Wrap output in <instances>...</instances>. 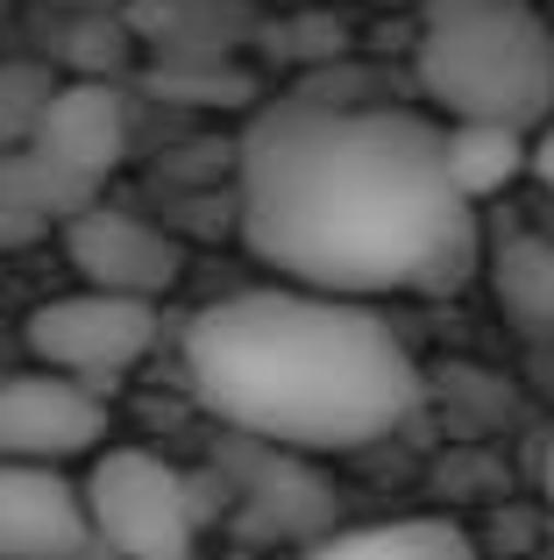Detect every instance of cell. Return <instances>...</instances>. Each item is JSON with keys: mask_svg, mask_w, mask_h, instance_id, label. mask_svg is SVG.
I'll return each instance as SVG.
<instances>
[{"mask_svg": "<svg viewBox=\"0 0 554 560\" xmlns=\"http://www.w3.org/2000/svg\"><path fill=\"white\" fill-rule=\"evenodd\" d=\"M242 242L264 270L342 299H448L484 270V220L419 107L285 93L242 128Z\"/></svg>", "mask_w": 554, "mask_h": 560, "instance_id": "cell-1", "label": "cell"}, {"mask_svg": "<svg viewBox=\"0 0 554 560\" xmlns=\"http://www.w3.org/2000/svg\"><path fill=\"white\" fill-rule=\"evenodd\" d=\"M185 390L228 433L348 454L419 411V362L377 299L277 277L264 291L207 305L185 327Z\"/></svg>", "mask_w": 554, "mask_h": 560, "instance_id": "cell-2", "label": "cell"}, {"mask_svg": "<svg viewBox=\"0 0 554 560\" xmlns=\"http://www.w3.org/2000/svg\"><path fill=\"white\" fill-rule=\"evenodd\" d=\"M413 79L441 121L541 128L554 114V28L533 0H427Z\"/></svg>", "mask_w": 554, "mask_h": 560, "instance_id": "cell-3", "label": "cell"}, {"mask_svg": "<svg viewBox=\"0 0 554 560\" xmlns=\"http://www.w3.org/2000/svg\"><path fill=\"white\" fill-rule=\"evenodd\" d=\"M85 518L107 560H199L207 482L150 447L85 454Z\"/></svg>", "mask_w": 554, "mask_h": 560, "instance_id": "cell-4", "label": "cell"}, {"mask_svg": "<svg viewBox=\"0 0 554 560\" xmlns=\"http://www.w3.org/2000/svg\"><path fill=\"white\" fill-rule=\"evenodd\" d=\"M157 299H128V291H107V284H79L65 299L36 305L22 327L28 355L43 370H65L79 383H107V376H128L142 355L157 348Z\"/></svg>", "mask_w": 554, "mask_h": 560, "instance_id": "cell-5", "label": "cell"}, {"mask_svg": "<svg viewBox=\"0 0 554 560\" xmlns=\"http://www.w3.org/2000/svg\"><path fill=\"white\" fill-rule=\"evenodd\" d=\"M228 511L250 525L256 539H285V547H313L334 533V490L320 482L313 454L285 447V440H256V433H228L221 462H213Z\"/></svg>", "mask_w": 554, "mask_h": 560, "instance_id": "cell-6", "label": "cell"}, {"mask_svg": "<svg viewBox=\"0 0 554 560\" xmlns=\"http://www.w3.org/2000/svg\"><path fill=\"white\" fill-rule=\"evenodd\" d=\"M107 447V397L100 383H79L65 370H14L0 376V462H85Z\"/></svg>", "mask_w": 554, "mask_h": 560, "instance_id": "cell-7", "label": "cell"}, {"mask_svg": "<svg viewBox=\"0 0 554 560\" xmlns=\"http://www.w3.org/2000/svg\"><path fill=\"white\" fill-rule=\"evenodd\" d=\"M57 234H65V256L85 284L128 291V299H164L185 277V248L157 220H142L136 206H114L107 191H93Z\"/></svg>", "mask_w": 554, "mask_h": 560, "instance_id": "cell-8", "label": "cell"}, {"mask_svg": "<svg viewBox=\"0 0 554 560\" xmlns=\"http://www.w3.org/2000/svg\"><path fill=\"white\" fill-rule=\"evenodd\" d=\"M0 560H107L85 490L57 462H0Z\"/></svg>", "mask_w": 554, "mask_h": 560, "instance_id": "cell-9", "label": "cell"}, {"mask_svg": "<svg viewBox=\"0 0 554 560\" xmlns=\"http://www.w3.org/2000/svg\"><path fill=\"white\" fill-rule=\"evenodd\" d=\"M28 142L43 156H57L65 171H79L85 185H107L128 156V107L100 79H57L36 128H28Z\"/></svg>", "mask_w": 554, "mask_h": 560, "instance_id": "cell-10", "label": "cell"}, {"mask_svg": "<svg viewBox=\"0 0 554 560\" xmlns=\"http://www.w3.org/2000/svg\"><path fill=\"white\" fill-rule=\"evenodd\" d=\"M93 191H107V185H85L79 171L43 156L36 142H8L0 150V248H22L36 234L65 228Z\"/></svg>", "mask_w": 554, "mask_h": 560, "instance_id": "cell-11", "label": "cell"}, {"mask_svg": "<svg viewBox=\"0 0 554 560\" xmlns=\"http://www.w3.org/2000/svg\"><path fill=\"white\" fill-rule=\"evenodd\" d=\"M305 560H476V547L448 518H391V525H356V533L313 539Z\"/></svg>", "mask_w": 554, "mask_h": 560, "instance_id": "cell-12", "label": "cell"}, {"mask_svg": "<svg viewBox=\"0 0 554 560\" xmlns=\"http://www.w3.org/2000/svg\"><path fill=\"white\" fill-rule=\"evenodd\" d=\"M527 136L533 128H512V121H448V171H455V185L476 206L498 199L505 185H519L527 178Z\"/></svg>", "mask_w": 554, "mask_h": 560, "instance_id": "cell-13", "label": "cell"}, {"mask_svg": "<svg viewBox=\"0 0 554 560\" xmlns=\"http://www.w3.org/2000/svg\"><path fill=\"white\" fill-rule=\"evenodd\" d=\"M498 305L533 334H554V234H505L490 248Z\"/></svg>", "mask_w": 554, "mask_h": 560, "instance_id": "cell-14", "label": "cell"}, {"mask_svg": "<svg viewBox=\"0 0 554 560\" xmlns=\"http://www.w3.org/2000/svg\"><path fill=\"white\" fill-rule=\"evenodd\" d=\"M50 85L57 79L43 65H0V150H8V142H28V128H36Z\"/></svg>", "mask_w": 554, "mask_h": 560, "instance_id": "cell-15", "label": "cell"}, {"mask_svg": "<svg viewBox=\"0 0 554 560\" xmlns=\"http://www.w3.org/2000/svg\"><path fill=\"white\" fill-rule=\"evenodd\" d=\"M527 178L541 185V191H554V114L527 136Z\"/></svg>", "mask_w": 554, "mask_h": 560, "instance_id": "cell-16", "label": "cell"}, {"mask_svg": "<svg viewBox=\"0 0 554 560\" xmlns=\"http://www.w3.org/2000/svg\"><path fill=\"white\" fill-rule=\"evenodd\" d=\"M541 490H547V504H554V433L541 440Z\"/></svg>", "mask_w": 554, "mask_h": 560, "instance_id": "cell-17", "label": "cell"}]
</instances>
